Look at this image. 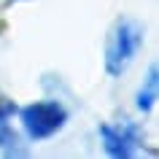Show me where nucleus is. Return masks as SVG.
Listing matches in <instances>:
<instances>
[{
    "mask_svg": "<svg viewBox=\"0 0 159 159\" xmlns=\"http://www.w3.org/2000/svg\"><path fill=\"white\" fill-rule=\"evenodd\" d=\"M143 41H146V27L132 16H121L113 22V27L108 30V41H105V73L111 78H119L129 70V65L135 62L138 51H140Z\"/></svg>",
    "mask_w": 159,
    "mask_h": 159,
    "instance_id": "obj_1",
    "label": "nucleus"
},
{
    "mask_svg": "<svg viewBox=\"0 0 159 159\" xmlns=\"http://www.w3.org/2000/svg\"><path fill=\"white\" fill-rule=\"evenodd\" d=\"M22 129L30 140H46L67 124V108L59 100H38L19 111Z\"/></svg>",
    "mask_w": 159,
    "mask_h": 159,
    "instance_id": "obj_2",
    "label": "nucleus"
},
{
    "mask_svg": "<svg viewBox=\"0 0 159 159\" xmlns=\"http://www.w3.org/2000/svg\"><path fill=\"white\" fill-rule=\"evenodd\" d=\"M100 140L108 157L129 159L143 148V129L129 119L116 121V124H100Z\"/></svg>",
    "mask_w": 159,
    "mask_h": 159,
    "instance_id": "obj_3",
    "label": "nucleus"
},
{
    "mask_svg": "<svg viewBox=\"0 0 159 159\" xmlns=\"http://www.w3.org/2000/svg\"><path fill=\"white\" fill-rule=\"evenodd\" d=\"M16 111L19 108L14 100H3L0 97V151L8 154V157H25L27 154V148L22 146V138L11 127V119H14Z\"/></svg>",
    "mask_w": 159,
    "mask_h": 159,
    "instance_id": "obj_4",
    "label": "nucleus"
},
{
    "mask_svg": "<svg viewBox=\"0 0 159 159\" xmlns=\"http://www.w3.org/2000/svg\"><path fill=\"white\" fill-rule=\"evenodd\" d=\"M157 102H159V62H154V65L148 67L146 78H143L138 94H135V105H138V111L148 113Z\"/></svg>",
    "mask_w": 159,
    "mask_h": 159,
    "instance_id": "obj_5",
    "label": "nucleus"
}]
</instances>
